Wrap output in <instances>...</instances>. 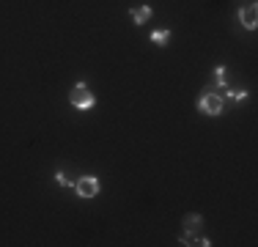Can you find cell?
Instances as JSON below:
<instances>
[{"label": "cell", "mask_w": 258, "mask_h": 247, "mask_svg": "<svg viewBox=\"0 0 258 247\" xmlns=\"http://www.w3.org/2000/svg\"><path fill=\"white\" fill-rule=\"evenodd\" d=\"M75 190H77L80 198H94L96 193H99V178H96V176H83L75 184Z\"/></svg>", "instance_id": "obj_3"}, {"label": "cell", "mask_w": 258, "mask_h": 247, "mask_svg": "<svg viewBox=\"0 0 258 247\" xmlns=\"http://www.w3.org/2000/svg\"><path fill=\"white\" fill-rule=\"evenodd\" d=\"M239 20H242V25L247 30H255V25H258V9H255V3L239 9Z\"/></svg>", "instance_id": "obj_4"}, {"label": "cell", "mask_w": 258, "mask_h": 247, "mask_svg": "<svg viewBox=\"0 0 258 247\" xmlns=\"http://www.w3.org/2000/svg\"><path fill=\"white\" fill-rule=\"evenodd\" d=\"M151 41H154V44H159V47H165V44L170 41V30H168V28L154 30V33H151Z\"/></svg>", "instance_id": "obj_7"}, {"label": "cell", "mask_w": 258, "mask_h": 247, "mask_svg": "<svg viewBox=\"0 0 258 247\" xmlns=\"http://www.w3.org/2000/svg\"><path fill=\"white\" fill-rule=\"evenodd\" d=\"M198 104H201V110H204L206 115H220L223 113V99H220V94H214V91H206Z\"/></svg>", "instance_id": "obj_2"}, {"label": "cell", "mask_w": 258, "mask_h": 247, "mask_svg": "<svg viewBox=\"0 0 258 247\" xmlns=\"http://www.w3.org/2000/svg\"><path fill=\"white\" fill-rule=\"evenodd\" d=\"M225 88V66H217V69H214V80H212V85H209V88Z\"/></svg>", "instance_id": "obj_8"}, {"label": "cell", "mask_w": 258, "mask_h": 247, "mask_svg": "<svg viewBox=\"0 0 258 247\" xmlns=\"http://www.w3.org/2000/svg\"><path fill=\"white\" fill-rule=\"evenodd\" d=\"M201 225H204V217H201V214H187V217H184V233H195V236H198Z\"/></svg>", "instance_id": "obj_5"}, {"label": "cell", "mask_w": 258, "mask_h": 247, "mask_svg": "<svg viewBox=\"0 0 258 247\" xmlns=\"http://www.w3.org/2000/svg\"><path fill=\"white\" fill-rule=\"evenodd\" d=\"M129 17H132L135 25H143V22L151 20V9H149V6H138V9L129 11Z\"/></svg>", "instance_id": "obj_6"}, {"label": "cell", "mask_w": 258, "mask_h": 247, "mask_svg": "<svg viewBox=\"0 0 258 247\" xmlns=\"http://www.w3.org/2000/svg\"><path fill=\"white\" fill-rule=\"evenodd\" d=\"M55 181H58L60 187H69V184H72V181H69V176H66L63 170H58V173H55Z\"/></svg>", "instance_id": "obj_9"}, {"label": "cell", "mask_w": 258, "mask_h": 247, "mask_svg": "<svg viewBox=\"0 0 258 247\" xmlns=\"http://www.w3.org/2000/svg\"><path fill=\"white\" fill-rule=\"evenodd\" d=\"M225 94H228L231 99H236V102H239V99H244V96H247V91H225Z\"/></svg>", "instance_id": "obj_10"}, {"label": "cell", "mask_w": 258, "mask_h": 247, "mask_svg": "<svg viewBox=\"0 0 258 247\" xmlns=\"http://www.w3.org/2000/svg\"><path fill=\"white\" fill-rule=\"evenodd\" d=\"M69 102L75 104L77 110H91L96 104V99H94V94H91V88L85 83H77L75 88H72V96H69Z\"/></svg>", "instance_id": "obj_1"}]
</instances>
